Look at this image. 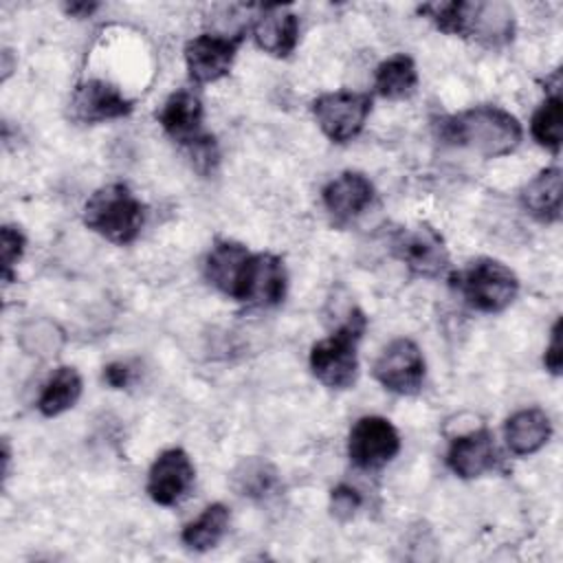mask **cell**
I'll use <instances>...</instances> for the list:
<instances>
[{"instance_id": "12", "label": "cell", "mask_w": 563, "mask_h": 563, "mask_svg": "<svg viewBox=\"0 0 563 563\" xmlns=\"http://www.w3.org/2000/svg\"><path fill=\"white\" fill-rule=\"evenodd\" d=\"M288 273L284 260L273 253H253L240 290V299L251 306H277L286 297Z\"/></svg>"}, {"instance_id": "30", "label": "cell", "mask_w": 563, "mask_h": 563, "mask_svg": "<svg viewBox=\"0 0 563 563\" xmlns=\"http://www.w3.org/2000/svg\"><path fill=\"white\" fill-rule=\"evenodd\" d=\"M99 4L97 2H70V4H64V11L73 18H88Z\"/></svg>"}, {"instance_id": "13", "label": "cell", "mask_w": 563, "mask_h": 563, "mask_svg": "<svg viewBox=\"0 0 563 563\" xmlns=\"http://www.w3.org/2000/svg\"><path fill=\"white\" fill-rule=\"evenodd\" d=\"M512 9L504 2H466L462 0V33L486 46H499L512 40Z\"/></svg>"}, {"instance_id": "24", "label": "cell", "mask_w": 563, "mask_h": 563, "mask_svg": "<svg viewBox=\"0 0 563 563\" xmlns=\"http://www.w3.org/2000/svg\"><path fill=\"white\" fill-rule=\"evenodd\" d=\"M561 130H563V99H561L559 86H554L552 92L545 97V101L534 110L530 121V134L539 145H543L552 154H559Z\"/></svg>"}, {"instance_id": "21", "label": "cell", "mask_w": 563, "mask_h": 563, "mask_svg": "<svg viewBox=\"0 0 563 563\" xmlns=\"http://www.w3.org/2000/svg\"><path fill=\"white\" fill-rule=\"evenodd\" d=\"M79 396H81V376H79V372L75 367L62 365L44 383L42 394L37 398V409H40L42 416L53 418V416H59L66 409L75 407Z\"/></svg>"}, {"instance_id": "4", "label": "cell", "mask_w": 563, "mask_h": 563, "mask_svg": "<svg viewBox=\"0 0 563 563\" xmlns=\"http://www.w3.org/2000/svg\"><path fill=\"white\" fill-rule=\"evenodd\" d=\"M453 286L468 301V306L488 314L506 310L519 292L517 275L493 257H479L455 273Z\"/></svg>"}, {"instance_id": "20", "label": "cell", "mask_w": 563, "mask_h": 563, "mask_svg": "<svg viewBox=\"0 0 563 563\" xmlns=\"http://www.w3.org/2000/svg\"><path fill=\"white\" fill-rule=\"evenodd\" d=\"M563 174L559 167L541 169L523 189L521 202L530 216L541 222H556L561 218Z\"/></svg>"}, {"instance_id": "17", "label": "cell", "mask_w": 563, "mask_h": 563, "mask_svg": "<svg viewBox=\"0 0 563 563\" xmlns=\"http://www.w3.org/2000/svg\"><path fill=\"white\" fill-rule=\"evenodd\" d=\"M202 101L196 92L176 90L165 99L163 108L156 112V119L167 136L189 147L207 136L202 132Z\"/></svg>"}, {"instance_id": "14", "label": "cell", "mask_w": 563, "mask_h": 563, "mask_svg": "<svg viewBox=\"0 0 563 563\" xmlns=\"http://www.w3.org/2000/svg\"><path fill=\"white\" fill-rule=\"evenodd\" d=\"M253 253L233 240H218L205 257V277L211 286L231 299H240V290Z\"/></svg>"}, {"instance_id": "8", "label": "cell", "mask_w": 563, "mask_h": 563, "mask_svg": "<svg viewBox=\"0 0 563 563\" xmlns=\"http://www.w3.org/2000/svg\"><path fill=\"white\" fill-rule=\"evenodd\" d=\"M391 253L418 277H438L449 266L444 240L429 224L402 227L391 238Z\"/></svg>"}, {"instance_id": "27", "label": "cell", "mask_w": 563, "mask_h": 563, "mask_svg": "<svg viewBox=\"0 0 563 563\" xmlns=\"http://www.w3.org/2000/svg\"><path fill=\"white\" fill-rule=\"evenodd\" d=\"M361 495L356 488L347 486V484H339L332 488L330 493V510L339 521L350 519L358 508H361Z\"/></svg>"}, {"instance_id": "7", "label": "cell", "mask_w": 563, "mask_h": 563, "mask_svg": "<svg viewBox=\"0 0 563 563\" xmlns=\"http://www.w3.org/2000/svg\"><path fill=\"white\" fill-rule=\"evenodd\" d=\"M400 451L398 429L383 416L358 418L347 435V455L354 466L376 471L389 464Z\"/></svg>"}, {"instance_id": "19", "label": "cell", "mask_w": 563, "mask_h": 563, "mask_svg": "<svg viewBox=\"0 0 563 563\" xmlns=\"http://www.w3.org/2000/svg\"><path fill=\"white\" fill-rule=\"evenodd\" d=\"M552 435V422L539 407L515 411L504 424V438L515 455L537 453Z\"/></svg>"}, {"instance_id": "18", "label": "cell", "mask_w": 563, "mask_h": 563, "mask_svg": "<svg viewBox=\"0 0 563 563\" xmlns=\"http://www.w3.org/2000/svg\"><path fill=\"white\" fill-rule=\"evenodd\" d=\"M253 37L273 57H288L299 42V18L286 7H264L255 18Z\"/></svg>"}, {"instance_id": "3", "label": "cell", "mask_w": 563, "mask_h": 563, "mask_svg": "<svg viewBox=\"0 0 563 563\" xmlns=\"http://www.w3.org/2000/svg\"><path fill=\"white\" fill-rule=\"evenodd\" d=\"M367 319L361 310H352L347 321L328 339H321L310 350V369L314 378L330 389H347L358 376V341Z\"/></svg>"}, {"instance_id": "11", "label": "cell", "mask_w": 563, "mask_h": 563, "mask_svg": "<svg viewBox=\"0 0 563 563\" xmlns=\"http://www.w3.org/2000/svg\"><path fill=\"white\" fill-rule=\"evenodd\" d=\"M132 108V101L123 97L117 86L103 79L81 81L70 97V117L86 125L128 117Z\"/></svg>"}, {"instance_id": "9", "label": "cell", "mask_w": 563, "mask_h": 563, "mask_svg": "<svg viewBox=\"0 0 563 563\" xmlns=\"http://www.w3.org/2000/svg\"><path fill=\"white\" fill-rule=\"evenodd\" d=\"M244 31L235 35L202 33L185 44L187 73L196 84H213L231 73Z\"/></svg>"}, {"instance_id": "10", "label": "cell", "mask_w": 563, "mask_h": 563, "mask_svg": "<svg viewBox=\"0 0 563 563\" xmlns=\"http://www.w3.org/2000/svg\"><path fill=\"white\" fill-rule=\"evenodd\" d=\"M194 477L196 468L187 451L178 446L165 449L150 466L145 490L154 504L174 506L189 493Z\"/></svg>"}, {"instance_id": "25", "label": "cell", "mask_w": 563, "mask_h": 563, "mask_svg": "<svg viewBox=\"0 0 563 563\" xmlns=\"http://www.w3.org/2000/svg\"><path fill=\"white\" fill-rule=\"evenodd\" d=\"M277 484V473L268 462L262 460H244L235 473H233V486L238 488L240 495L246 497H264L268 495Z\"/></svg>"}, {"instance_id": "1", "label": "cell", "mask_w": 563, "mask_h": 563, "mask_svg": "<svg viewBox=\"0 0 563 563\" xmlns=\"http://www.w3.org/2000/svg\"><path fill=\"white\" fill-rule=\"evenodd\" d=\"M440 134L444 141L466 147L484 158L510 154L523 136L515 114L499 106H475L442 119Z\"/></svg>"}, {"instance_id": "5", "label": "cell", "mask_w": 563, "mask_h": 563, "mask_svg": "<svg viewBox=\"0 0 563 563\" xmlns=\"http://www.w3.org/2000/svg\"><path fill=\"white\" fill-rule=\"evenodd\" d=\"M372 112V97L367 92L334 90L323 92L312 101L317 125L332 143L352 141L365 125Z\"/></svg>"}, {"instance_id": "2", "label": "cell", "mask_w": 563, "mask_h": 563, "mask_svg": "<svg viewBox=\"0 0 563 563\" xmlns=\"http://www.w3.org/2000/svg\"><path fill=\"white\" fill-rule=\"evenodd\" d=\"M145 220L143 202L125 183H110L90 194L84 205V224L112 244H130Z\"/></svg>"}, {"instance_id": "16", "label": "cell", "mask_w": 563, "mask_h": 563, "mask_svg": "<svg viewBox=\"0 0 563 563\" xmlns=\"http://www.w3.org/2000/svg\"><path fill=\"white\" fill-rule=\"evenodd\" d=\"M446 464L462 479H473L493 471L497 464V444L493 431L479 427L457 435L446 451Z\"/></svg>"}, {"instance_id": "26", "label": "cell", "mask_w": 563, "mask_h": 563, "mask_svg": "<svg viewBox=\"0 0 563 563\" xmlns=\"http://www.w3.org/2000/svg\"><path fill=\"white\" fill-rule=\"evenodd\" d=\"M24 246H26V240L18 227L4 224L0 229V255H2V273L7 282L13 279V266L20 262Z\"/></svg>"}, {"instance_id": "28", "label": "cell", "mask_w": 563, "mask_h": 563, "mask_svg": "<svg viewBox=\"0 0 563 563\" xmlns=\"http://www.w3.org/2000/svg\"><path fill=\"white\" fill-rule=\"evenodd\" d=\"M543 363H545L548 372H552L554 376L561 374V365H563V352H561V319H556L554 325H552L550 343H548L545 354H543Z\"/></svg>"}, {"instance_id": "6", "label": "cell", "mask_w": 563, "mask_h": 563, "mask_svg": "<svg viewBox=\"0 0 563 563\" xmlns=\"http://www.w3.org/2000/svg\"><path fill=\"white\" fill-rule=\"evenodd\" d=\"M424 372L427 365L420 347L405 336L387 343L372 367L374 378L385 389L400 396L418 394L424 383Z\"/></svg>"}, {"instance_id": "29", "label": "cell", "mask_w": 563, "mask_h": 563, "mask_svg": "<svg viewBox=\"0 0 563 563\" xmlns=\"http://www.w3.org/2000/svg\"><path fill=\"white\" fill-rule=\"evenodd\" d=\"M103 378L110 387L123 389L132 380V369H130L128 363H110V365L103 367Z\"/></svg>"}, {"instance_id": "22", "label": "cell", "mask_w": 563, "mask_h": 563, "mask_svg": "<svg viewBox=\"0 0 563 563\" xmlns=\"http://www.w3.org/2000/svg\"><path fill=\"white\" fill-rule=\"evenodd\" d=\"M418 86V70L409 55L398 53L378 64L374 88L385 99H407Z\"/></svg>"}, {"instance_id": "23", "label": "cell", "mask_w": 563, "mask_h": 563, "mask_svg": "<svg viewBox=\"0 0 563 563\" xmlns=\"http://www.w3.org/2000/svg\"><path fill=\"white\" fill-rule=\"evenodd\" d=\"M229 519H231L229 508L224 504L216 501V504L207 506L196 521H191L183 528L180 541L189 550L207 552L220 543V539L224 537V532L229 528Z\"/></svg>"}, {"instance_id": "15", "label": "cell", "mask_w": 563, "mask_h": 563, "mask_svg": "<svg viewBox=\"0 0 563 563\" xmlns=\"http://www.w3.org/2000/svg\"><path fill=\"white\" fill-rule=\"evenodd\" d=\"M321 200L336 224H347L369 207L374 185L361 172H341L323 187Z\"/></svg>"}]
</instances>
